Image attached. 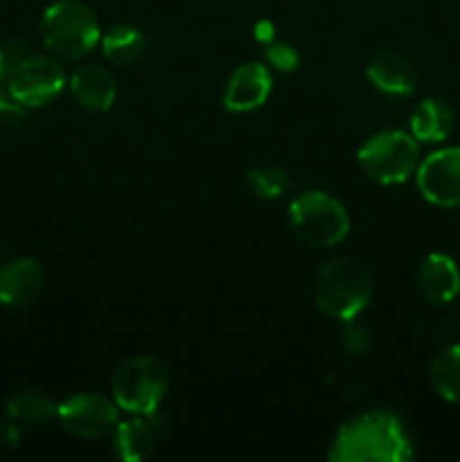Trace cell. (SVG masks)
Masks as SVG:
<instances>
[{"label": "cell", "mask_w": 460, "mask_h": 462, "mask_svg": "<svg viewBox=\"0 0 460 462\" xmlns=\"http://www.w3.org/2000/svg\"><path fill=\"white\" fill-rule=\"evenodd\" d=\"M431 383L442 400L460 406V343L437 352L431 364Z\"/></svg>", "instance_id": "ac0fdd59"}, {"label": "cell", "mask_w": 460, "mask_h": 462, "mask_svg": "<svg viewBox=\"0 0 460 462\" xmlns=\"http://www.w3.org/2000/svg\"><path fill=\"white\" fill-rule=\"evenodd\" d=\"M246 183L251 188V192L257 199H264V201L280 199L291 188V179L280 167H255V170H251L246 174Z\"/></svg>", "instance_id": "44dd1931"}, {"label": "cell", "mask_w": 460, "mask_h": 462, "mask_svg": "<svg viewBox=\"0 0 460 462\" xmlns=\"http://www.w3.org/2000/svg\"><path fill=\"white\" fill-rule=\"evenodd\" d=\"M289 224L293 233L314 248H332L350 233L345 206L323 189H307L289 203Z\"/></svg>", "instance_id": "277c9868"}, {"label": "cell", "mask_w": 460, "mask_h": 462, "mask_svg": "<svg viewBox=\"0 0 460 462\" xmlns=\"http://www.w3.org/2000/svg\"><path fill=\"white\" fill-rule=\"evenodd\" d=\"M253 34H255L257 43H262V45L271 43V41H275V25L271 21H266V18H262V21L255 23V30H253Z\"/></svg>", "instance_id": "cb8c5ba5"}, {"label": "cell", "mask_w": 460, "mask_h": 462, "mask_svg": "<svg viewBox=\"0 0 460 462\" xmlns=\"http://www.w3.org/2000/svg\"><path fill=\"white\" fill-rule=\"evenodd\" d=\"M21 440V431L14 424H5L0 427V447H16Z\"/></svg>", "instance_id": "d4e9b609"}, {"label": "cell", "mask_w": 460, "mask_h": 462, "mask_svg": "<svg viewBox=\"0 0 460 462\" xmlns=\"http://www.w3.org/2000/svg\"><path fill=\"white\" fill-rule=\"evenodd\" d=\"M311 300L327 319H359L373 300V275L356 257L343 255L325 262L311 280Z\"/></svg>", "instance_id": "7a4b0ae2"}, {"label": "cell", "mask_w": 460, "mask_h": 462, "mask_svg": "<svg viewBox=\"0 0 460 462\" xmlns=\"http://www.w3.org/2000/svg\"><path fill=\"white\" fill-rule=\"evenodd\" d=\"M356 162L370 180L379 185H400L419 165V143L401 129H386L370 135L356 152Z\"/></svg>", "instance_id": "8992f818"}, {"label": "cell", "mask_w": 460, "mask_h": 462, "mask_svg": "<svg viewBox=\"0 0 460 462\" xmlns=\"http://www.w3.org/2000/svg\"><path fill=\"white\" fill-rule=\"evenodd\" d=\"M418 289L433 305H449L460 293V269L446 253H428L418 269Z\"/></svg>", "instance_id": "7c38bea8"}, {"label": "cell", "mask_w": 460, "mask_h": 462, "mask_svg": "<svg viewBox=\"0 0 460 462\" xmlns=\"http://www.w3.org/2000/svg\"><path fill=\"white\" fill-rule=\"evenodd\" d=\"M419 194L437 208L460 206V147L428 153L415 170Z\"/></svg>", "instance_id": "9c48e42d"}, {"label": "cell", "mask_w": 460, "mask_h": 462, "mask_svg": "<svg viewBox=\"0 0 460 462\" xmlns=\"http://www.w3.org/2000/svg\"><path fill=\"white\" fill-rule=\"evenodd\" d=\"M113 449L115 456L124 462H143L153 451V431L147 424V418L131 415L122 420L113 429Z\"/></svg>", "instance_id": "2e32d148"}, {"label": "cell", "mask_w": 460, "mask_h": 462, "mask_svg": "<svg viewBox=\"0 0 460 462\" xmlns=\"http://www.w3.org/2000/svg\"><path fill=\"white\" fill-rule=\"evenodd\" d=\"M41 41L61 59H84L102 41L93 9L81 0H57L41 18Z\"/></svg>", "instance_id": "3957f363"}, {"label": "cell", "mask_w": 460, "mask_h": 462, "mask_svg": "<svg viewBox=\"0 0 460 462\" xmlns=\"http://www.w3.org/2000/svg\"><path fill=\"white\" fill-rule=\"evenodd\" d=\"M104 59L113 66H131L147 52V36L135 25H113L99 41Z\"/></svg>", "instance_id": "e0dca14e"}, {"label": "cell", "mask_w": 460, "mask_h": 462, "mask_svg": "<svg viewBox=\"0 0 460 462\" xmlns=\"http://www.w3.org/2000/svg\"><path fill=\"white\" fill-rule=\"evenodd\" d=\"M5 411H7V415L14 422L45 424L50 422V420L57 418L59 404L52 397L43 395V393L23 391L9 397Z\"/></svg>", "instance_id": "d6986e66"}, {"label": "cell", "mask_w": 460, "mask_h": 462, "mask_svg": "<svg viewBox=\"0 0 460 462\" xmlns=\"http://www.w3.org/2000/svg\"><path fill=\"white\" fill-rule=\"evenodd\" d=\"M170 388L167 368L153 356H133L115 370L111 397L117 409L140 418H153Z\"/></svg>", "instance_id": "5b68a950"}, {"label": "cell", "mask_w": 460, "mask_h": 462, "mask_svg": "<svg viewBox=\"0 0 460 462\" xmlns=\"http://www.w3.org/2000/svg\"><path fill=\"white\" fill-rule=\"evenodd\" d=\"M57 420L63 431L79 440H99L113 433L115 424L120 422V409L113 397L102 393H77L59 404Z\"/></svg>", "instance_id": "ba28073f"}, {"label": "cell", "mask_w": 460, "mask_h": 462, "mask_svg": "<svg viewBox=\"0 0 460 462\" xmlns=\"http://www.w3.org/2000/svg\"><path fill=\"white\" fill-rule=\"evenodd\" d=\"M25 54L16 48V45H7V48H0V122H16L23 120L27 113L25 106H21L18 102H14L12 95H9V77L12 70L16 68V63Z\"/></svg>", "instance_id": "ffe728a7"}, {"label": "cell", "mask_w": 460, "mask_h": 462, "mask_svg": "<svg viewBox=\"0 0 460 462\" xmlns=\"http://www.w3.org/2000/svg\"><path fill=\"white\" fill-rule=\"evenodd\" d=\"M455 126V113L445 99H424L410 113V135L418 143H445Z\"/></svg>", "instance_id": "9a60e30c"}, {"label": "cell", "mask_w": 460, "mask_h": 462, "mask_svg": "<svg viewBox=\"0 0 460 462\" xmlns=\"http://www.w3.org/2000/svg\"><path fill=\"white\" fill-rule=\"evenodd\" d=\"M273 90V75L264 63H242L225 81L221 102L230 113H251L264 106Z\"/></svg>", "instance_id": "30bf717a"}, {"label": "cell", "mask_w": 460, "mask_h": 462, "mask_svg": "<svg viewBox=\"0 0 460 462\" xmlns=\"http://www.w3.org/2000/svg\"><path fill=\"white\" fill-rule=\"evenodd\" d=\"M264 59L273 70L280 72H296L300 66V52L293 45L282 43V41H271L264 45Z\"/></svg>", "instance_id": "7402d4cb"}, {"label": "cell", "mask_w": 460, "mask_h": 462, "mask_svg": "<svg viewBox=\"0 0 460 462\" xmlns=\"http://www.w3.org/2000/svg\"><path fill=\"white\" fill-rule=\"evenodd\" d=\"M72 99L81 108L93 113H104L115 104L117 86L111 72L97 63H86L79 66L68 79Z\"/></svg>", "instance_id": "4fadbf2b"}, {"label": "cell", "mask_w": 460, "mask_h": 462, "mask_svg": "<svg viewBox=\"0 0 460 462\" xmlns=\"http://www.w3.org/2000/svg\"><path fill=\"white\" fill-rule=\"evenodd\" d=\"M66 88V72L52 57H23L9 77V95L21 106L41 108L52 104Z\"/></svg>", "instance_id": "52a82bcc"}, {"label": "cell", "mask_w": 460, "mask_h": 462, "mask_svg": "<svg viewBox=\"0 0 460 462\" xmlns=\"http://www.w3.org/2000/svg\"><path fill=\"white\" fill-rule=\"evenodd\" d=\"M365 77L382 93L392 97H409L418 88V70L400 52L383 50L377 52L365 66Z\"/></svg>", "instance_id": "8fae6325"}, {"label": "cell", "mask_w": 460, "mask_h": 462, "mask_svg": "<svg viewBox=\"0 0 460 462\" xmlns=\"http://www.w3.org/2000/svg\"><path fill=\"white\" fill-rule=\"evenodd\" d=\"M370 346H373V338H370L368 328L363 323H359L356 319L343 320V347L352 356H363L370 350Z\"/></svg>", "instance_id": "603a6c76"}, {"label": "cell", "mask_w": 460, "mask_h": 462, "mask_svg": "<svg viewBox=\"0 0 460 462\" xmlns=\"http://www.w3.org/2000/svg\"><path fill=\"white\" fill-rule=\"evenodd\" d=\"M43 269L32 257L12 262L0 271V305L23 307L36 300L43 289Z\"/></svg>", "instance_id": "5bb4252c"}, {"label": "cell", "mask_w": 460, "mask_h": 462, "mask_svg": "<svg viewBox=\"0 0 460 462\" xmlns=\"http://www.w3.org/2000/svg\"><path fill=\"white\" fill-rule=\"evenodd\" d=\"M334 462H406L413 458V442L404 422L388 411H370L347 420L329 442Z\"/></svg>", "instance_id": "6da1fadb"}]
</instances>
